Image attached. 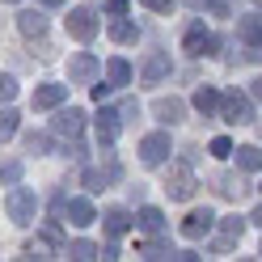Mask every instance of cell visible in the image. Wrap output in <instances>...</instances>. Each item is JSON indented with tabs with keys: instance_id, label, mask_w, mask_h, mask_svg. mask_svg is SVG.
I'll use <instances>...</instances> for the list:
<instances>
[{
	"instance_id": "cell-1",
	"label": "cell",
	"mask_w": 262,
	"mask_h": 262,
	"mask_svg": "<svg viewBox=\"0 0 262 262\" xmlns=\"http://www.w3.org/2000/svg\"><path fill=\"white\" fill-rule=\"evenodd\" d=\"M216 114H220L228 127H245V123H254V97L228 89V93H220V110Z\"/></svg>"
},
{
	"instance_id": "cell-2",
	"label": "cell",
	"mask_w": 262,
	"mask_h": 262,
	"mask_svg": "<svg viewBox=\"0 0 262 262\" xmlns=\"http://www.w3.org/2000/svg\"><path fill=\"white\" fill-rule=\"evenodd\" d=\"M5 211H9L13 224H30V220H34V211H38V194L30 190V186H13L9 199H5Z\"/></svg>"
},
{
	"instance_id": "cell-3",
	"label": "cell",
	"mask_w": 262,
	"mask_h": 262,
	"mask_svg": "<svg viewBox=\"0 0 262 262\" xmlns=\"http://www.w3.org/2000/svg\"><path fill=\"white\" fill-rule=\"evenodd\" d=\"M182 51H186V55H194V59L216 55V34H211L203 21H194V26H186V34H182Z\"/></svg>"
},
{
	"instance_id": "cell-4",
	"label": "cell",
	"mask_w": 262,
	"mask_h": 262,
	"mask_svg": "<svg viewBox=\"0 0 262 262\" xmlns=\"http://www.w3.org/2000/svg\"><path fill=\"white\" fill-rule=\"evenodd\" d=\"M194 173H190V165H169V173H165V194L173 203H186L190 194H194Z\"/></svg>"
},
{
	"instance_id": "cell-5",
	"label": "cell",
	"mask_w": 262,
	"mask_h": 262,
	"mask_svg": "<svg viewBox=\"0 0 262 262\" xmlns=\"http://www.w3.org/2000/svg\"><path fill=\"white\" fill-rule=\"evenodd\" d=\"M169 152H173L169 131H152V136H144V140H140V161H144V165H165Z\"/></svg>"
},
{
	"instance_id": "cell-6",
	"label": "cell",
	"mask_w": 262,
	"mask_h": 262,
	"mask_svg": "<svg viewBox=\"0 0 262 262\" xmlns=\"http://www.w3.org/2000/svg\"><path fill=\"white\" fill-rule=\"evenodd\" d=\"M51 131L55 136H63V140H76L80 131H85V110L80 106H55V119H51Z\"/></svg>"
},
{
	"instance_id": "cell-7",
	"label": "cell",
	"mask_w": 262,
	"mask_h": 262,
	"mask_svg": "<svg viewBox=\"0 0 262 262\" xmlns=\"http://www.w3.org/2000/svg\"><path fill=\"white\" fill-rule=\"evenodd\" d=\"M97 72H102V63H97L89 51H76V55L68 59V80H72V85H93Z\"/></svg>"
},
{
	"instance_id": "cell-8",
	"label": "cell",
	"mask_w": 262,
	"mask_h": 262,
	"mask_svg": "<svg viewBox=\"0 0 262 262\" xmlns=\"http://www.w3.org/2000/svg\"><path fill=\"white\" fill-rule=\"evenodd\" d=\"M68 34H72L76 42H89V38L97 34V13L85 9V5L72 9V13H68Z\"/></svg>"
},
{
	"instance_id": "cell-9",
	"label": "cell",
	"mask_w": 262,
	"mask_h": 262,
	"mask_svg": "<svg viewBox=\"0 0 262 262\" xmlns=\"http://www.w3.org/2000/svg\"><path fill=\"white\" fill-rule=\"evenodd\" d=\"M211 224H216V211H211V207H194L190 216L182 220V237L186 241H199V237L211 233Z\"/></svg>"
},
{
	"instance_id": "cell-10",
	"label": "cell",
	"mask_w": 262,
	"mask_h": 262,
	"mask_svg": "<svg viewBox=\"0 0 262 262\" xmlns=\"http://www.w3.org/2000/svg\"><path fill=\"white\" fill-rule=\"evenodd\" d=\"M34 110H55V106H63L68 102V85H55V80H47V85H38L34 89Z\"/></svg>"
},
{
	"instance_id": "cell-11",
	"label": "cell",
	"mask_w": 262,
	"mask_h": 262,
	"mask_svg": "<svg viewBox=\"0 0 262 262\" xmlns=\"http://www.w3.org/2000/svg\"><path fill=\"white\" fill-rule=\"evenodd\" d=\"M152 114H157V123L173 127V123L186 119V102H182V97H157V102H152Z\"/></svg>"
},
{
	"instance_id": "cell-12",
	"label": "cell",
	"mask_w": 262,
	"mask_h": 262,
	"mask_svg": "<svg viewBox=\"0 0 262 262\" xmlns=\"http://www.w3.org/2000/svg\"><path fill=\"white\" fill-rule=\"evenodd\" d=\"M169 72H173L169 55H165V51H152L148 59H144V72H140V76H144V85H161V80H165Z\"/></svg>"
},
{
	"instance_id": "cell-13",
	"label": "cell",
	"mask_w": 262,
	"mask_h": 262,
	"mask_svg": "<svg viewBox=\"0 0 262 262\" xmlns=\"http://www.w3.org/2000/svg\"><path fill=\"white\" fill-rule=\"evenodd\" d=\"M63 216H68V224H76V228H89L97 220V211H93L89 199H63Z\"/></svg>"
},
{
	"instance_id": "cell-14",
	"label": "cell",
	"mask_w": 262,
	"mask_h": 262,
	"mask_svg": "<svg viewBox=\"0 0 262 262\" xmlns=\"http://www.w3.org/2000/svg\"><path fill=\"white\" fill-rule=\"evenodd\" d=\"M93 127H97V140H102V144H114L119 131H123V119H119V110H102L93 119Z\"/></svg>"
},
{
	"instance_id": "cell-15",
	"label": "cell",
	"mask_w": 262,
	"mask_h": 262,
	"mask_svg": "<svg viewBox=\"0 0 262 262\" xmlns=\"http://www.w3.org/2000/svg\"><path fill=\"white\" fill-rule=\"evenodd\" d=\"M102 224H106L110 237H123V233H131V228H136V216H131L127 207H110L106 216H102Z\"/></svg>"
},
{
	"instance_id": "cell-16",
	"label": "cell",
	"mask_w": 262,
	"mask_h": 262,
	"mask_svg": "<svg viewBox=\"0 0 262 262\" xmlns=\"http://www.w3.org/2000/svg\"><path fill=\"white\" fill-rule=\"evenodd\" d=\"M17 30L26 38H42L47 34V13H38V9H21L17 13Z\"/></svg>"
},
{
	"instance_id": "cell-17",
	"label": "cell",
	"mask_w": 262,
	"mask_h": 262,
	"mask_svg": "<svg viewBox=\"0 0 262 262\" xmlns=\"http://www.w3.org/2000/svg\"><path fill=\"white\" fill-rule=\"evenodd\" d=\"M237 38L250 42V47H262V13H245V17H237Z\"/></svg>"
},
{
	"instance_id": "cell-18",
	"label": "cell",
	"mask_w": 262,
	"mask_h": 262,
	"mask_svg": "<svg viewBox=\"0 0 262 262\" xmlns=\"http://www.w3.org/2000/svg\"><path fill=\"white\" fill-rule=\"evenodd\" d=\"M106 85L110 89H123V85H131V63L127 59H106Z\"/></svg>"
},
{
	"instance_id": "cell-19",
	"label": "cell",
	"mask_w": 262,
	"mask_h": 262,
	"mask_svg": "<svg viewBox=\"0 0 262 262\" xmlns=\"http://www.w3.org/2000/svg\"><path fill=\"white\" fill-rule=\"evenodd\" d=\"M190 106L207 119V114H216V110H220V93L211 89V85H199V89H194V97H190Z\"/></svg>"
},
{
	"instance_id": "cell-20",
	"label": "cell",
	"mask_w": 262,
	"mask_h": 262,
	"mask_svg": "<svg viewBox=\"0 0 262 262\" xmlns=\"http://www.w3.org/2000/svg\"><path fill=\"white\" fill-rule=\"evenodd\" d=\"M233 157H237V169H245V173L262 169V148L258 144H241V148H233Z\"/></svg>"
},
{
	"instance_id": "cell-21",
	"label": "cell",
	"mask_w": 262,
	"mask_h": 262,
	"mask_svg": "<svg viewBox=\"0 0 262 262\" xmlns=\"http://www.w3.org/2000/svg\"><path fill=\"white\" fill-rule=\"evenodd\" d=\"M245 224H250V220H241V216H228V220H220V245H216L220 254H224V250H228V245H233V241H241Z\"/></svg>"
},
{
	"instance_id": "cell-22",
	"label": "cell",
	"mask_w": 262,
	"mask_h": 262,
	"mask_svg": "<svg viewBox=\"0 0 262 262\" xmlns=\"http://www.w3.org/2000/svg\"><path fill=\"white\" fill-rule=\"evenodd\" d=\"M136 228L140 233H161V228H165V211L161 207H140L136 211Z\"/></svg>"
},
{
	"instance_id": "cell-23",
	"label": "cell",
	"mask_w": 262,
	"mask_h": 262,
	"mask_svg": "<svg viewBox=\"0 0 262 262\" xmlns=\"http://www.w3.org/2000/svg\"><path fill=\"white\" fill-rule=\"evenodd\" d=\"M119 178V165H106V169H85V186L97 194V190H110V182Z\"/></svg>"
},
{
	"instance_id": "cell-24",
	"label": "cell",
	"mask_w": 262,
	"mask_h": 262,
	"mask_svg": "<svg viewBox=\"0 0 262 262\" xmlns=\"http://www.w3.org/2000/svg\"><path fill=\"white\" fill-rule=\"evenodd\" d=\"M97 250H102V245H93V241L80 237V241H68V245H63V258H72V262H93Z\"/></svg>"
},
{
	"instance_id": "cell-25",
	"label": "cell",
	"mask_w": 262,
	"mask_h": 262,
	"mask_svg": "<svg viewBox=\"0 0 262 262\" xmlns=\"http://www.w3.org/2000/svg\"><path fill=\"white\" fill-rule=\"evenodd\" d=\"M110 38H114V42H136V38H140V26L123 13V17H114V21H110Z\"/></svg>"
},
{
	"instance_id": "cell-26",
	"label": "cell",
	"mask_w": 262,
	"mask_h": 262,
	"mask_svg": "<svg viewBox=\"0 0 262 262\" xmlns=\"http://www.w3.org/2000/svg\"><path fill=\"white\" fill-rule=\"evenodd\" d=\"M13 136H17V110H0V144H5V140H13Z\"/></svg>"
},
{
	"instance_id": "cell-27",
	"label": "cell",
	"mask_w": 262,
	"mask_h": 262,
	"mask_svg": "<svg viewBox=\"0 0 262 262\" xmlns=\"http://www.w3.org/2000/svg\"><path fill=\"white\" fill-rule=\"evenodd\" d=\"M26 152H34V157L51 152V136H42V131H30V136H26Z\"/></svg>"
},
{
	"instance_id": "cell-28",
	"label": "cell",
	"mask_w": 262,
	"mask_h": 262,
	"mask_svg": "<svg viewBox=\"0 0 262 262\" xmlns=\"http://www.w3.org/2000/svg\"><path fill=\"white\" fill-rule=\"evenodd\" d=\"M136 254H140V258H152V262H157V258H173V250H169V245H161V241H144Z\"/></svg>"
},
{
	"instance_id": "cell-29",
	"label": "cell",
	"mask_w": 262,
	"mask_h": 262,
	"mask_svg": "<svg viewBox=\"0 0 262 262\" xmlns=\"http://www.w3.org/2000/svg\"><path fill=\"white\" fill-rule=\"evenodd\" d=\"M0 182H5V186H17V182H21V161H5V165H0Z\"/></svg>"
},
{
	"instance_id": "cell-30",
	"label": "cell",
	"mask_w": 262,
	"mask_h": 262,
	"mask_svg": "<svg viewBox=\"0 0 262 262\" xmlns=\"http://www.w3.org/2000/svg\"><path fill=\"white\" fill-rule=\"evenodd\" d=\"M13 97H17V76H9V72H0V102H13Z\"/></svg>"
},
{
	"instance_id": "cell-31",
	"label": "cell",
	"mask_w": 262,
	"mask_h": 262,
	"mask_svg": "<svg viewBox=\"0 0 262 262\" xmlns=\"http://www.w3.org/2000/svg\"><path fill=\"white\" fill-rule=\"evenodd\" d=\"M216 190H220V194H228V199H233V194H241L245 186L237 182V178H228V173H220V178H216Z\"/></svg>"
},
{
	"instance_id": "cell-32",
	"label": "cell",
	"mask_w": 262,
	"mask_h": 262,
	"mask_svg": "<svg viewBox=\"0 0 262 262\" xmlns=\"http://www.w3.org/2000/svg\"><path fill=\"white\" fill-rule=\"evenodd\" d=\"M207 148H211V157H220V161H224V157H233V140H228V136H216Z\"/></svg>"
},
{
	"instance_id": "cell-33",
	"label": "cell",
	"mask_w": 262,
	"mask_h": 262,
	"mask_svg": "<svg viewBox=\"0 0 262 262\" xmlns=\"http://www.w3.org/2000/svg\"><path fill=\"white\" fill-rule=\"evenodd\" d=\"M119 119H123V123H131V119H140V102H131V97H127V102L119 106Z\"/></svg>"
},
{
	"instance_id": "cell-34",
	"label": "cell",
	"mask_w": 262,
	"mask_h": 262,
	"mask_svg": "<svg viewBox=\"0 0 262 262\" xmlns=\"http://www.w3.org/2000/svg\"><path fill=\"white\" fill-rule=\"evenodd\" d=\"M144 9H152V13H173V0H140Z\"/></svg>"
},
{
	"instance_id": "cell-35",
	"label": "cell",
	"mask_w": 262,
	"mask_h": 262,
	"mask_svg": "<svg viewBox=\"0 0 262 262\" xmlns=\"http://www.w3.org/2000/svg\"><path fill=\"white\" fill-rule=\"evenodd\" d=\"M106 13H110V17H123V13H127V0H110Z\"/></svg>"
},
{
	"instance_id": "cell-36",
	"label": "cell",
	"mask_w": 262,
	"mask_h": 262,
	"mask_svg": "<svg viewBox=\"0 0 262 262\" xmlns=\"http://www.w3.org/2000/svg\"><path fill=\"white\" fill-rule=\"evenodd\" d=\"M106 93H110V85H106V80H102V85H97V80H93V102H102Z\"/></svg>"
},
{
	"instance_id": "cell-37",
	"label": "cell",
	"mask_w": 262,
	"mask_h": 262,
	"mask_svg": "<svg viewBox=\"0 0 262 262\" xmlns=\"http://www.w3.org/2000/svg\"><path fill=\"white\" fill-rule=\"evenodd\" d=\"M250 97H254V102H262V76H258L254 85H250Z\"/></svg>"
},
{
	"instance_id": "cell-38",
	"label": "cell",
	"mask_w": 262,
	"mask_h": 262,
	"mask_svg": "<svg viewBox=\"0 0 262 262\" xmlns=\"http://www.w3.org/2000/svg\"><path fill=\"white\" fill-rule=\"evenodd\" d=\"M250 224H258V228H262V207H254V216H250Z\"/></svg>"
},
{
	"instance_id": "cell-39",
	"label": "cell",
	"mask_w": 262,
	"mask_h": 262,
	"mask_svg": "<svg viewBox=\"0 0 262 262\" xmlns=\"http://www.w3.org/2000/svg\"><path fill=\"white\" fill-rule=\"evenodd\" d=\"M42 5H47V9H55V5H63V0H42Z\"/></svg>"
},
{
	"instance_id": "cell-40",
	"label": "cell",
	"mask_w": 262,
	"mask_h": 262,
	"mask_svg": "<svg viewBox=\"0 0 262 262\" xmlns=\"http://www.w3.org/2000/svg\"><path fill=\"white\" fill-rule=\"evenodd\" d=\"M5 5H21V0H5Z\"/></svg>"
},
{
	"instance_id": "cell-41",
	"label": "cell",
	"mask_w": 262,
	"mask_h": 262,
	"mask_svg": "<svg viewBox=\"0 0 262 262\" xmlns=\"http://www.w3.org/2000/svg\"><path fill=\"white\" fill-rule=\"evenodd\" d=\"M254 5H262V0H254Z\"/></svg>"
},
{
	"instance_id": "cell-42",
	"label": "cell",
	"mask_w": 262,
	"mask_h": 262,
	"mask_svg": "<svg viewBox=\"0 0 262 262\" xmlns=\"http://www.w3.org/2000/svg\"><path fill=\"white\" fill-rule=\"evenodd\" d=\"M258 254H262V250H258Z\"/></svg>"
},
{
	"instance_id": "cell-43",
	"label": "cell",
	"mask_w": 262,
	"mask_h": 262,
	"mask_svg": "<svg viewBox=\"0 0 262 262\" xmlns=\"http://www.w3.org/2000/svg\"><path fill=\"white\" fill-rule=\"evenodd\" d=\"M258 190H262V186H258Z\"/></svg>"
}]
</instances>
